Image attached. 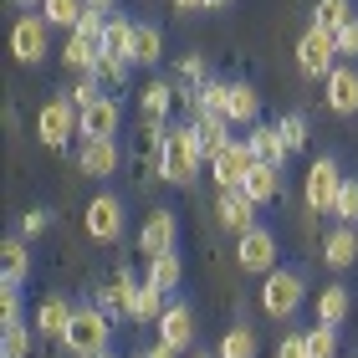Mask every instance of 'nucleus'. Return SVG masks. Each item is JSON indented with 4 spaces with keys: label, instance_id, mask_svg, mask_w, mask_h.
Listing matches in <instances>:
<instances>
[{
    "label": "nucleus",
    "instance_id": "nucleus-1",
    "mask_svg": "<svg viewBox=\"0 0 358 358\" xmlns=\"http://www.w3.org/2000/svg\"><path fill=\"white\" fill-rule=\"evenodd\" d=\"M200 159H205L200 134H194L189 123H179V128L164 134V143H159V179H164V185H189L194 169H200Z\"/></svg>",
    "mask_w": 358,
    "mask_h": 358
},
{
    "label": "nucleus",
    "instance_id": "nucleus-2",
    "mask_svg": "<svg viewBox=\"0 0 358 358\" xmlns=\"http://www.w3.org/2000/svg\"><path fill=\"white\" fill-rule=\"evenodd\" d=\"M338 194H343V169H338L333 154H322L307 164V179H302V200L313 215H333L338 210Z\"/></svg>",
    "mask_w": 358,
    "mask_h": 358
},
{
    "label": "nucleus",
    "instance_id": "nucleus-3",
    "mask_svg": "<svg viewBox=\"0 0 358 358\" xmlns=\"http://www.w3.org/2000/svg\"><path fill=\"white\" fill-rule=\"evenodd\" d=\"M108 338H113V322L103 307H77V317L67 328V348L77 358H97V353H108Z\"/></svg>",
    "mask_w": 358,
    "mask_h": 358
},
{
    "label": "nucleus",
    "instance_id": "nucleus-4",
    "mask_svg": "<svg viewBox=\"0 0 358 358\" xmlns=\"http://www.w3.org/2000/svg\"><path fill=\"white\" fill-rule=\"evenodd\" d=\"M302 302H307V282H302L297 271H266L262 276V307H266L276 322L292 317Z\"/></svg>",
    "mask_w": 358,
    "mask_h": 358
},
{
    "label": "nucleus",
    "instance_id": "nucleus-5",
    "mask_svg": "<svg viewBox=\"0 0 358 358\" xmlns=\"http://www.w3.org/2000/svg\"><path fill=\"white\" fill-rule=\"evenodd\" d=\"M338 31H322V26H307V36L297 41V67L302 77H328L338 67Z\"/></svg>",
    "mask_w": 358,
    "mask_h": 358
},
{
    "label": "nucleus",
    "instance_id": "nucleus-6",
    "mask_svg": "<svg viewBox=\"0 0 358 358\" xmlns=\"http://www.w3.org/2000/svg\"><path fill=\"white\" fill-rule=\"evenodd\" d=\"M72 134H83V113L72 108V97H52V103L36 113V138L46 149H62Z\"/></svg>",
    "mask_w": 358,
    "mask_h": 358
},
{
    "label": "nucleus",
    "instance_id": "nucleus-7",
    "mask_svg": "<svg viewBox=\"0 0 358 358\" xmlns=\"http://www.w3.org/2000/svg\"><path fill=\"white\" fill-rule=\"evenodd\" d=\"M236 262H241V271H251V276L276 271V236L266 231V225H251L246 236H236Z\"/></svg>",
    "mask_w": 358,
    "mask_h": 358
},
{
    "label": "nucleus",
    "instance_id": "nucleus-8",
    "mask_svg": "<svg viewBox=\"0 0 358 358\" xmlns=\"http://www.w3.org/2000/svg\"><path fill=\"white\" fill-rule=\"evenodd\" d=\"M10 52H15L21 67H41L46 62V21L41 15H21L10 26Z\"/></svg>",
    "mask_w": 358,
    "mask_h": 358
},
{
    "label": "nucleus",
    "instance_id": "nucleus-9",
    "mask_svg": "<svg viewBox=\"0 0 358 358\" xmlns=\"http://www.w3.org/2000/svg\"><path fill=\"white\" fill-rule=\"evenodd\" d=\"M83 225H87V236H92V241L113 246V241L123 236V200H118V194H97V200L87 205Z\"/></svg>",
    "mask_w": 358,
    "mask_h": 358
},
{
    "label": "nucleus",
    "instance_id": "nucleus-10",
    "mask_svg": "<svg viewBox=\"0 0 358 358\" xmlns=\"http://www.w3.org/2000/svg\"><path fill=\"white\" fill-rule=\"evenodd\" d=\"M251 164H256L251 143H246V138H236L231 149H220L215 159H210V174H215V185H220V189H241V179L251 174Z\"/></svg>",
    "mask_w": 358,
    "mask_h": 358
},
{
    "label": "nucleus",
    "instance_id": "nucleus-11",
    "mask_svg": "<svg viewBox=\"0 0 358 358\" xmlns=\"http://www.w3.org/2000/svg\"><path fill=\"white\" fill-rule=\"evenodd\" d=\"M256 205L246 189H220V200H215V215H220V225L225 231H236V236H246L251 225H256Z\"/></svg>",
    "mask_w": 358,
    "mask_h": 358
},
{
    "label": "nucleus",
    "instance_id": "nucleus-12",
    "mask_svg": "<svg viewBox=\"0 0 358 358\" xmlns=\"http://www.w3.org/2000/svg\"><path fill=\"white\" fill-rule=\"evenodd\" d=\"M174 236H179L174 210H154V215L143 220V231H138V251L143 256H169L174 251Z\"/></svg>",
    "mask_w": 358,
    "mask_h": 358
},
{
    "label": "nucleus",
    "instance_id": "nucleus-13",
    "mask_svg": "<svg viewBox=\"0 0 358 358\" xmlns=\"http://www.w3.org/2000/svg\"><path fill=\"white\" fill-rule=\"evenodd\" d=\"M118 138H87L83 143V154H77V169H83L87 179H108V174H118Z\"/></svg>",
    "mask_w": 358,
    "mask_h": 358
},
{
    "label": "nucleus",
    "instance_id": "nucleus-14",
    "mask_svg": "<svg viewBox=\"0 0 358 358\" xmlns=\"http://www.w3.org/2000/svg\"><path fill=\"white\" fill-rule=\"evenodd\" d=\"M118 128H123L118 97H97L92 108H83V138H118Z\"/></svg>",
    "mask_w": 358,
    "mask_h": 358
},
{
    "label": "nucleus",
    "instance_id": "nucleus-15",
    "mask_svg": "<svg viewBox=\"0 0 358 358\" xmlns=\"http://www.w3.org/2000/svg\"><path fill=\"white\" fill-rule=\"evenodd\" d=\"M72 317H77V307L67 297H41V307H36V333L52 338V343H67Z\"/></svg>",
    "mask_w": 358,
    "mask_h": 358
},
{
    "label": "nucleus",
    "instance_id": "nucleus-16",
    "mask_svg": "<svg viewBox=\"0 0 358 358\" xmlns=\"http://www.w3.org/2000/svg\"><path fill=\"white\" fill-rule=\"evenodd\" d=\"M322 97H328L333 113H358V72L353 67H333L328 77H322Z\"/></svg>",
    "mask_w": 358,
    "mask_h": 358
},
{
    "label": "nucleus",
    "instance_id": "nucleus-17",
    "mask_svg": "<svg viewBox=\"0 0 358 358\" xmlns=\"http://www.w3.org/2000/svg\"><path fill=\"white\" fill-rule=\"evenodd\" d=\"M159 343H169L174 353L194 343V313L185 302H169L164 307V317H159Z\"/></svg>",
    "mask_w": 358,
    "mask_h": 358
},
{
    "label": "nucleus",
    "instance_id": "nucleus-18",
    "mask_svg": "<svg viewBox=\"0 0 358 358\" xmlns=\"http://www.w3.org/2000/svg\"><path fill=\"white\" fill-rule=\"evenodd\" d=\"M246 143H251V154L256 159H262V164H276V169H282L287 164V138H282V128H276V123H251V134H246Z\"/></svg>",
    "mask_w": 358,
    "mask_h": 358
},
{
    "label": "nucleus",
    "instance_id": "nucleus-19",
    "mask_svg": "<svg viewBox=\"0 0 358 358\" xmlns=\"http://www.w3.org/2000/svg\"><path fill=\"white\" fill-rule=\"evenodd\" d=\"M194 134H200V149H205V159H215L220 149H231V118H225V113H194Z\"/></svg>",
    "mask_w": 358,
    "mask_h": 358
},
{
    "label": "nucleus",
    "instance_id": "nucleus-20",
    "mask_svg": "<svg viewBox=\"0 0 358 358\" xmlns=\"http://www.w3.org/2000/svg\"><path fill=\"white\" fill-rule=\"evenodd\" d=\"M241 189H246L256 205L282 200V169H276V164H262V159H256V164H251V174L241 179Z\"/></svg>",
    "mask_w": 358,
    "mask_h": 358
},
{
    "label": "nucleus",
    "instance_id": "nucleus-21",
    "mask_svg": "<svg viewBox=\"0 0 358 358\" xmlns=\"http://www.w3.org/2000/svg\"><path fill=\"white\" fill-rule=\"evenodd\" d=\"M353 262H358V236H353V225H338V231H328V241H322V266L348 271Z\"/></svg>",
    "mask_w": 358,
    "mask_h": 358
},
{
    "label": "nucleus",
    "instance_id": "nucleus-22",
    "mask_svg": "<svg viewBox=\"0 0 358 358\" xmlns=\"http://www.w3.org/2000/svg\"><path fill=\"white\" fill-rule=\"evenodd\" d=\"M31 276V251H26V236H10L0 246V282L6 287H21Z\"/></svg>",
    "mask_w": 358,
    "mask_h": 358
},
{
    "label": "nucleus",
    "instance_id": "nucleus-23",
    "mask_svg": "<svg viewBox=\"0 0 358 358\" xmlns=\"http://www.w3.org/2000/svg\"><path fill=\"white\" fill-rule=\"evenodd\" d=\"M138 287H143V282H134V276H128V271L108 276V282H103V292H97V302H103V313H123V317H128V307H134Z\"/></svg>",
    "mask_w": 358,
    "mask_h": 358
},
{
    "label": "nucleus",
    "instance_id": "nucleus-24",
    "mask_svg": "<svg viewBox=\"0 0 358 358\" xmlns=\"http://www.w3.org/2000/svg\"><path fill=\"white\" fill-rule=\"evenodd\" d=\"M62 62H67L72 72L92 77V72H97V62H103V46H97V41H87V36H77V31H72V36H67V46H62Z\"/></svg>",
    "mask_w": 358,
    "mask_h": 358
},
{
    "label": "nucleus",
    "instance_id": "nucleus-25",
    "mask_svg": "<svg viewBox=\"0 0 358 358\" xmlns=\"http://www.w3.org/2000/svg\"><path fill=\"white\" fill-rule=\"evenodd\" d=\"M256 113H262V97H256V87H246V83H231V97H225V118H231V128L236 123H256Z\"/></svg>",
    "mask_w": 358,
    "mask_h": 358
},
{
    "label": "nucleus",
    "instance_id": "nucleus-26",
    "mask_svg": "<svg viewBox=\"0 0 358 358\" xmlns=\"http://www.w3.org/2000/svg\"><path fill=\"white\" fill-rule=\"evenodd\" d=\"M134 31H138V21H128V15H108V26H103V57H128V52H134Z\"/></svg>",
    "mask_w": 358,
    "mask_h": 358
},
{
    "label": "nucleus",
    "instance_id": "nucleus-27",
    "mask_svg": "<svg viewBox=\"0 0 358 358\" xmlns=\"http://www.w3.org/2000/svg\"><path fill=\"white\" fill-rule=\"evenodd\" d=\"M149 287H159L169 297V292H179V282H185V266H179V256H149V276H143Z\"/></svg>",
    "mask_w": 358,
    "mask_h": 358
},
{
    "label": "nucleus",
    "instance_id": "nucleus-28",
    "mask_svg": "<svg viewBox=\"0 0 358 358\" xmlns=\"http://www.w3.org/2000/svg\"><path fill=\"white\" fill-rule=\"evenodd\" d=\"M159 57H164V31H159V26H138V31H134V52H128V62H134V67H154Z\"/></svg>",
    "mask_w": 358,
    "mask_h": 358
},
{
    "label": "nucleus",
    "instance_id": "nucleus-29",
    "mask_svg": "<svg viewBox=\"0 0 358 358\" xmlns=\"http://www.w3.org/2000/svg\"><path fill=\"white\" fill-rule=\"evenodd\" d=\"M348 307H353L348 287H322V297L313 302V313H317V322H328V328H338V322L348 317Z\"/></svg>",
    "mask_w": 358,
    "mask_h": 358
},
{
    "label": "nucleus",
    "instance_id": "nucleus-30",
    "mask_svg": "<svg viewBox=\"0 0 358 358\" xmlns=\"http://www.w3.org/2000/svg\"><path fill=\"white\" fill-rule=\"evenodd\" d=\"M83 10H87V0H41V21H46V26H67V31H77Z\"/></svg>",
    "mask_w": 358,
    "mask_h": 358
},
{
    "label": "nucleus",
    "instance_id": "nucleus-31",
    "mask_svg": "<svg viewBox=\"0 0 358 358\" xmlns=\"http://www.w3.org/2000/svg\"><path fill=\"white\" fill-rule=\"evenodd\" d=\"M164 292H159V287H149V282H143L138 287V297H134V307H128V317H134V322H159V317H164Z\"/></svg>",
    "mask_w": 358,
    "mask_h": 358
},
{
    "label": "nucleus",
    "instance_id": "nucleus-32",
    "mask_svg": "<svg viewBox=\"0 0 358 358\" xmlns=\"http://www.w3.org/2000/svg\"><path fill=\"white\" fill-rule=\"evenodd\" d=\"M353 21V0H317L313 6V26H322V31H343Z\"/></svg>",
    "mask_w": 358,
    "mask_h": 358
},
{
    "label": "nucleus",
    "instance_id": "nucleus-33",
    "mask_svg": "<svg viewBox=\"0 0 358 358\" xmlns=\"http://www.w3.org/2000/svg\"><path fill=\"white\" fill-rule=\"evenodd\" d=\"M174 97H179V92H174L169 83H149V87L138 92V103H143V113H149V118L164 123V118H169V108H174Z\"/></svg>",
    "mask_w": 358,
    "mask_h": 358
},
{
    "label": "nucleus",
    "instance_id": "nucleus-34",
    "mask_svg": "<svg viewBox=\"0 0 358 358\" xmlns=\"http://www.w3.org/2000/svg\"><path fill=\"white\" fill-rule=\"evenodd\" d=\"M302 348H307V358H338V328L317 322L313 333H302Z\"/></svg>",
    "mask_w": 358,
    "mask_h": 358
},
{
    "label": "nucleus",
    "instance_id": "nucleus-35",
    "mask_svg": "<svg viewBox=\"0 0 358 358\" xmlns=\"http://www.w3.org/2000/svg\"><path fill=\"white\" fill-rule=\"evenodd\" d=\"M215 358H256V333L251 328H231V333L220 338Z\"/></svg>",
    "mask_w": 358,
    "mask_h": 358
},
{
    "label": "nucleus",
    "instance_id": "nucleus-36",
    "mask_svg": "<svg viewBox=\"0 0 358 358\" xmlns=\"http://www.w3.org/2000/svg\"><path fill=\"white\" fill-rule=\"evenodd\" d=\"M31 353V328L26 322H6V333H0V358H26Z\"/></svg>",
    "mask_w": 358,
    "mask_h": 358
},
{
    "label": "nucleus",
    "instance_id": "nucleus-37",
    "mask_svg": "<svg viewBox=\"0 0 358 358\" xmlns=\"http://www.w3.org/2000/svg\"><path fill=\"white\" fill-rule=\"evenodd\" d=\"M225 97H231V83H215V77H210V83L194 92V113H225Z\"/></svg>",
    "mask_w": 358,
    "mask_h": 358
},
{
    "label": "nucleus",
    "instance_id": "nucleus-38",
    "mask_svg": "<svg viewBox=\"0 0 358 358\" xmlns=\"http://www.w3.org/2000/svg\"><path fill=\"white\" fill-rule=\"evenodd\" d=\"M179 77H185L189 87H205L210 83V62L200 52H189V57H179Z\"/></svg>",
    "mask_w": 358,
    "mask_h": 358
},
{
    "label": "nucleus",
    "instance_id": "nucleus-39",
    "mask_svg": "<svg viewBox=\"0 0 358 358\" xmlns=\"http://www.w3.org/2000/svg\"><path fill=\"white\" fill-rule=\"evenodd\" d=\"M276 128H282V138H287V149H292V154L307 149V118H302V113H287V118L276 123Z\"/></svg>",
    "mask_w": 358,
    "mask_h": 358
},
{
    "label": "nucleus",
    "instance_id": "nucleus-40",
    "mask_svg": "<svg viewBox=\"0 0 358 358\" xmlns=\"http://www.w3.org/2000/svg\"><path fill=\"white\" fill-rule=\"evenodd\" d=\"M128 67H134V62H128V57H103V62H97V83H113V87H123V77H128Z\"/></svg>",
    "mask_w": 358,
    "mask_h": 358
},
{
    "label": "nucleus",
    "instance_id": "nucleus-41",
    "mask_svg": "<svg viewBox=\"0 0 358 358\" xmlns=\"http://www.w3.org/2000/svg\"><path fill=\"white\" fill-rule=\"evenodd\" d=\"M343 225H353L358 220V179H343V194H338V210H333Z\"/></svg>",
    "mask_w": 358,
    "mask_h": 358
},
{
    "label": "nucleus",
    "instance_id": "nucleus-42",
    "mask_svg": "<svg viewBox=\"0 0 358 358\" xmlns=\"http://www.w3.org/2000/svg\"><path fill=\"white\" fill-rule=\"evenodd\" d=\"M0 317H6V322H21V287H6V282H0Z\"/></svg>",
    "mask_w": 358,
    "mask_h": 358
},
{
    "label": "nucleus",
    "instance_id": "nucleus-43",
    "mask_svg": "<svg viewBox=\"0 0 358 358\" xmlns=\"http://www.w3.org/2000/svg\"><path fill=\"white\" fill-rule=\"evenodd\" d=\"M67 97H72V108H77V113H83V108H92L97 97H103V92H97V77H83V83H77Z\"/></svg>",
    "mask_w": 358,
    "mask_h": 358
},
{
    "label": "nucleus",
    "instance_id": "nucleus-44",
    "mask_svg": "<svg viewBox=\"0 0 358 358\" xmlns=\"http://www.w3.org/2000/svg\"><path fill=\"white\" fill-rule=\"evenodd\" d=\"M103 26H108V15H92V10H83V21H77V36H87V41H97V46H103Z\"/></svg>",
    "mask_w": 358,
    "mask_h": 358
},
{
    "label": "nucleus",
    "instance_id": "nucleus-45",
    "mask_svg": "<svg viewBox=\"0 0 358 358\" xmlns=\"http://www.w3.org/2000/svg\"><path fill=\"white\" fill-rule=\"evenodd\" d=\"M338 52H343V57H358V15L338 31Z\"/></svg>",
    "mask_w": 358,
    "mask_h": 358
},
{
    "label": "nucleus",
    "instance_id": "nucleus-46",
    "mask_svg": "<svg viewBox=\"0 0 358 358\" xmlns=\"http://www.w3.org/2000/svg\"><path fill=\"white\" fill-rule=\"evenodd\" d=\"M46 220H52L46 210H26V215H21V236H41V231H46Z\"/></svg>",
    "mask_w": 358,
    "mask_h": 358
},
{
    "label": "nucleus",
    "instance_id": "nucleus-47",
    "mask_svg": "<svg viewBox=\"0 0 358 358\" xmlns=\"http://www.w3.org/2000/svg\"><path fill=\"white\" fill-rule=\"evenodd\" d=\"M276 358H307V348H302V333L282 338V348H276Z\"/></svg>",
    "mask_w": 358,
    "mask_h": 358
},
{
    "label": "nucleus",
    "instance_id": "nucleus-48",
    "mask_svg": "<svg viewBox=\"0 0 358 358\" xmlns=\"http://www.w3.org/2000/svg\"><path fill=\"white\" fill-rule=\"evenodd\" d=\"M87 10L92 15H113V10H118V0H87Z\"/></svg>",
    "mask_w": 358,
    "mask_h": 358
},
{
    "label": "nucleus",
    "instance_id": "nucleus-49",
    "mask_svg": "<svg viewBox=\"0 0 358 358\" xmlns=\"http://www.w3.org/2000/svg\"><path fill=\"white\" fill-rule=\"evenodd\" d=\"M143 358H174V348H169V343H154V348L143 353Z\"/></svg>",
    "mask_w": 358,
    "mask_h": 358
},
{
    "label": "nucleus",
    "instance_id": "nucleus-50",
    "mask_svg": "<svg viewBox=\"0 0 358 358\" xmlns=\"http://www.w3.org/2000/svg\"><path fill=\"white\" fill-rule=\"evenodd\" d=\"M174 6H179V10H210L205 0H174Z\"/></svg>",
    "mask_w": 358,
    "mask_h": 358
},
{
    "label": "nucleus",
    "instance_id": "nucleus-51",
    "mask_svg": "<svg viewBox=\"0 0 358 358\" xmlns=\"http://www.w3.org/2000/svg\"><path fill=\"white\" fill-rule=\"evenodd\" d=\"M205 6H210V10H220V6H231V0H205Z\"/></svg>",
    "mask_w": 358,
    "mask_h": 358
},
{
    "label": "nucleus",
    "instance_id": "nucleus-52",
    "mask_svg": "<svg viewBox=\"0 0 358 358\" xmlns=\"http://www.w3.org/2000/svg\"><path fill=\"white\" fill-rule=\"evenodd\" d=\"M15 6H41V0H15Z\"/></svg>",
    "mask_w": 358,
    "mask_h": 358
},
{
    "label": "nucleus",
    "instance_id": "nucleus-53",
    "mask_svg": "<svg viewBox=\"0 0 358 358\" xmlns=\"http://www.w3.org/2000/svg\"><path fill=\"white\" fill-rule=\"evenodd\" d=\"M97 358H113V353H97Z\"/></svg>",
    "mask_w": 358,
    "mask_h": 358
},
{
    "label": "nucleus",
    "instance_id": "nucleus-54",
    "mask_svg": "<svg viewBox=\"0 0 358 358\" xmlns=\"http://www.w3.org/2000/svg\"><path fill=\"white\" fill-rule=\"evenodd\" d=\"M200 358H215V353H200Z\"/></svg>",
    "mask_w": 358,
    "mask_h": 358
}]
</instances>
